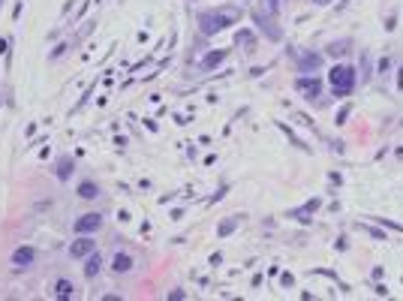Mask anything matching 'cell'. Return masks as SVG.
<instances>
[{
  "mask_svg": "<svg viewBox=\"0 0 403 301\" xmlns=\"http://www.w3.org/2000/svg\"><path fill=\"white\" fill-rule=\"evenodd\" d=\"M328 81H331V90L334 96H349L358 84V72L352 63H337L331 72H328Z\"/></svg>",
  "mask_w": 403,
  "mask_h": 301,
  "instance_id": "6da1fadb",
  "label": "cell"
},
{
  "mask_svg": "<svg viewBox=\"0 0 403 301\" xmlns=\"http://www.w3.org/2000/svg\"><path fill=\"white\" fill-rule=\"evenodd\" d=\"M238 18H241L238 9H229V12H202V15H199V30H202L205 36H214V33H220L226 24H232V21H238Z\"/></svg>",
  "mask_w": 403,
  "mask_h": 301,
  "instance_id": "7a4b0ae2",
  "label": "cell"
},
{
  "mask_svg": "<svg viewBox=\"0 0 403 301\" xmlns=\"http://www.w3.org/2000/svg\"><path fill=\"white\" fill-rule=\"evenodd\" d=\"M295 90H301L307 99H319V93H322V78H307V75H298V78H295Z\"/></svg>",
  "mask_w": 403,
  "mask_h": 301,
  "instance_id": "3957f363",
  "label": "cell"
},
{
  "mask_svg": "<svg viewBox=\"0 0 403 301\" xmlns=\"http://www.w3.org/2000/svg\"><path fill=\"white\" fill-rule=\"evenodd\" d=\"M99 226H102V214H96V211L81 214V217L75 220V232H78V235H90V232H96Z\"/></svg>",
  "mask_w": 403,
  "mask_h": 301,
  "instance_id": "277c9868",
  "label": "cell"
},
{
  "mask_svg": "<svg viewBox=\"0 0 403 301\" xmlns=\"http://www.w3.org/2000/svg\"><path fill=\"white\" fill-rule=\"evenodd\" d=\"M90 253H93V241H90L87 235H78V241L69 244V256H72V259H87Z\"/></svg>",
  "mask_w": 403,
  "mask_h": 301,
  "instance_id": "5b68a950",
  "label": "cell"
},
{
  "mask_svg": "<svg viewBox=\"0 0 403 301\" xmlns=\"http://www.w3.org/2000/svg\"><path fill=\"white\" fill-rule=\"evenodd\" d=\"M253 21H256V24H259V27H262V30H265L271 39H277V42L283 39V30L274 24V18H268V15H259V12H256V15H253Z\"/></svg>",
  "mask_w": 403,
  "mask_h": 301,
  "instance_id": "8992f818",
  "label": "cell"
},
{
  "mask_svg": "<svg viewBox=\"0 0 403 301\" xmlns=\"http://www.w3.org/2000/svg\"><path fill=\"white\" fill-rule=\"evenodd\" d=\"M322 66V57L319 54H310V51H301L298 54V72H313Z\"/></svg>",
  "mask_w": 403,
  "mask_h": 301,
  "instance_id": "52a82bcc",
  "label": "cell"
},
{
  "mask_svg": "<svg viewBox=\"0 0 403 301\" xmlns=\"http://www.w3.org/2000/svg\"><path fill=\"white\" fill-rule=\"evenodd\" d=\"M33 259H36V250H33V247H18V250L12 253V265H15V268H24V265H30Z\"/></svg>",
  "mask_w": 403,
  "mask_h": 301,
  "instance_id": "ba28073f",
  "label": "cell"
},
{
  "mask_svg": "<svg viewBox=\"0 0 403 301\" xmlns=\"http://www.w3.org/2000/svg\"><path fill=\"white\" fill-rule=\"evenodd\" d=\"M235 45L244 51H256V33L253 30H238L235 33Z\"/></svg>",
  "mask_w": 403,
  "mask_h": 301,
  "instance_id": "9c48e42d",
  "label": "cell"
},
{
  "mask_svg": "<svg viewBox=\"0 0 403 301\" xmlns=\"http://www.w3.org/2000/svg\"><path fill=\"white\" fill-rule=\"evenodd\" d=\"M226 54H229V48H217V51H208V54L202 57V69H214V66H220V63L226 60Z\"/></svg>",
  "mask_w": 403,
  "mask_h": 301,
  "instance_id": "30bf717a",
  "label": "cell"
},
{
  "mask_svg": "<svg viewBox=\"0 0 403 301\" xmlns=\"http://www.w3.org/2000/svg\"><path fill=\"white\" fill-rule=\"evenodd\" d=\"M319 205H322V199L316 196V199H310V202H304V205H301L298 211H292V217H295V220H301V223H307V220H310V214H313V211H316Z\"/></svg>",
  "mask_w": 403,
  "mask_h": 301,
  "instance_id": "8fae6325",
  "label": "cell"
},
{
  "mask_svg": "<svg viewBox=\"0 0 403 301\" xmlns=\"http://www.w3.org/2000/svg\"><path fill=\"white\" fill-rule=\"evenodd\" d=\"M129 268H132V256H129V253H117V256L111 259V271H114V274H126Z\"/></svg>",
  "mask_w": 403,
  "mask_h": 301,
  "instance_id": "7c38bea8",
  "label": "cell"
},
{
  "mask_svg": "<svg viewBox=\"0 0 403 301\" xmlns=\"http://www.w3.org/2000/svg\"><path fill=\"white\" fill-rule=\"evenodd\" d=\"M54 175H57L60 181H66V178L72 175V157H60V160L54 163Z\"/></svg>",
  "mask_w": 403,
  "mask_h": 301,
  "instance_id": "4fadbf2b",
  "label": "cell"
},
{
  "mask_svg": "<svg viewBox=\"0 0 403 301\" xmlns=\"http://www.w3.org/2000/svg\"><path fill=\"white\" fill-rule=\"evenodd\" d=\"M99 268H102V256H99V253H90L87 262H84V277H96Z\"/></svg>",
  "mask_w": 403,
  "mask_h": 301,
  "instance_id": "5bb4252c",
  "label": "cell"
},
{
  "mask_svg": "<svg viewBox=\"0 0 403 301\" xmlns=\"http://www.w3.org/2000/svg\"><path fill=\"white\" fill-rule=\"evenodd\" d=\"M78 196H81V199H96V196H99L96 181H81V184H78Z\"/></svg>",
  "mask_w": 403,
  "mask_h": 301,
  "instance_id": "9a60e30c",
  "label": "cell"
},
{
  "mask_svg": "<svg viewBox=\"0 0 403 301\" xmlns=\"http://www.w3.org/2000/svg\"><path fill=\"white\" fill-rule=\"evenodd\" d=\"M54 295L69 298V295H72V283H69V280H57V283H54Z\"/></svg>",
  "mask_w": 403,
  "mask_h": 301,
  "instance_id": "2e32d148",
  "label": "cell"
},
{
  "mask_svg": "<svg viewBox=\"0 0 403 301\" xmlns=\"http://www.w3.org/2000/svg\"><path fill=\"white\" fill-rule=\"evenodd\" d=\"M235 226H238V220H229V223H220V229H217V232H220V235L226 238L229 232H235Z\"/></svg>",
  "mask_w": 403,
  "mask_h": 301,
  "instance_id": "e0dca14e",
  "label": "cell"
},
{
  "mask_svg": "<svg viewBox=\"0 0 403 301\" xmlns=\"http://www.w3.org/2000/svg\"><path fill=\"white\" fill-rule=\"evenodd\" d=\"M328 51H331V54H343V51H349V42H334Z\"/></svg>",
  "mask_w": 403,
  "mask_h": 301,
  "instance_id": "ac0fdd59",
  "label": "cell"
},
{
  "mask_svg": "<svg viewBox=\"0 0 403 301\" xmlns=\"http://www.w3.org/2000/svg\"><path fill=\"white\" fill-rule=\"evenodd\" d=\"M376 220H379L382 226H388V229H394V232H403V226H400V223H391V220H385V217H376Z\"/></svg>",
  "mask_w": 403,
  "mask_h": 301,
  "instance_id": "d6986e66",
  "label": "cell"
},
{
  "mask_svg": "<svg viewBox=\"0 0 403 301\" xmlns=\"http://www.w3.org/2000/svg\"><path fill=\"white\" fill-rule=\"evenodd\" d=\"M346 118H349V106H343V109L337 112V124H346Z\"/></svg>",
  "mask_w": 403,
  "mask_h": 301,
  "instance_id": "ffe728a7",
  "label": "cell"
},
{
  "mask_svg": "<svg viewBox=\"0 0 403 301\" xmlns=\"http://www.w3.org/2000/svg\"><path fill=\"white\" fill-rule=\"evenodd\" d=\"M280 280H283V286H292V283H295V277H292V274H283Z\"/></svg>",
  "mask_w": 403,
  "mask_h": 301,
  "instance_id": "44dd1931",
  "label": "cell"
},
{
  "mask_svg": "<svg viewBox=\"0 0 403 301\" xmlns=\"http://www.w3.org/2000/svg\"><path fill=\"white\" fill-rule=\"evenodd\" d=\"M313 3H316V6H328L331 0H313Z\"/></svg>",
  "mask_w": 403,
  "mask_h": 301,
  "instance_id": "7402d4cb",
  "label": "cell"
}]
</instances>
